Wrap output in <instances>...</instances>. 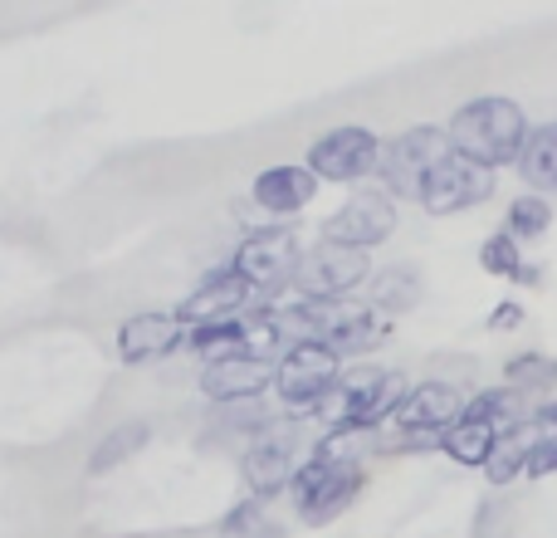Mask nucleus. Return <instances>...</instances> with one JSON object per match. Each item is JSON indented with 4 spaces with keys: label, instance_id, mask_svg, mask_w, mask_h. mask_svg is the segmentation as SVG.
Here are the masks:
<instances>
[{
    "label": "nucleus",
    "instance_id": "1",
    "mask_svg": "<svg viewBox=\"0 0 557 538\" xmlns=\"http://www.w3.org/2000/svg\"><path fill=\"white\" fill-rule=\"evenodd\" d=\"M529 113H523L513 98H470L465 108H455L450 127V152L465 157V162L484 167V172H499V167H519V152L529 143Z\"/></svg>",
    "mask_w": 557,
    "mask_h": 538
},
{
    "label": "nucleus",
    "instance_id": "2",
    "mask_svg": "<svg viewBox=\"0 0 557 538\" xmlns=\"http://www.w3.org/2000/svg\"><path fill=\"white\" fill-rule=\"evenodd\" d=\"M278 323H284V333L294 328L308 343L333 347L337 357L367 353V347H376L386 338V328H392L372 304H357V298H298L294 308L278 314Z\"/></svg>",
    "mask_w": 557,
    "mask_h": 538
},
{
    "label": "nucleus",
    "instance_id": "3",
    "mask_svg": "<svg viewBox=\"0 0 557 538\" xmlns=\"http://www.w3.org/2000/svg\"><path fill=\"white\" fill-rule=\"evenodd\" d=\"M523 421H533L523 392H513V387H494V392H480L474 402H465V412L455 416V426L441 436V445L450 451V461L484 465L490 451L499 445V436L519 431Z\"/></svg>",
    "mask_w": 557,
    "mask_h": 538
},
{
    "label": "nucleus",
    "instance_id": "4",
    "mask_svg": "<svg viewBox=\"0 0 557 538\" xmlns=\"http://www.w3.org/2000/svg\"><path fill=\"white\" fill-rule=\"evenodd\" d=\"M411 392L401 372H347L337 377V387L313 406V416L327 431H376L386 416L401 406V396Z\"/></svg>",
    "mask_w": 557,
    "mask_h": 538
},
{
    "label": "nucleus",
    "instance_id": "5",
    "mask_svg": "<svg viewBox=\"0 0 557 538\" xmlns=\"http://www.w3.org/2000/svg\"><path fill=\"white\" fill-rule=\"evenodd\" d=\"M450 152V137L445 127H406L392 143H382V162H376V176L386 182V196H406V201H421L425 176L435 172V162Z\"/></svg>",
    "mask_w": 557,
    "mask_h": 538
},
{
    "label": "nucleus",
    "instance_id": "6",
    "mask_svg": "<svg viewBox=\"0 0 557 538\" xmlns=\"http://www.w3.org/2000/svg\"><path fill=\"white\" fill-rule=\"evenodd\" d=\"M337 377H343V357L323 343H308V338H294L274 363V387L288 412H313L337 387Z\"/></svg>",
    "mask_w": 557,
    "mask_h": 538
},
{
    "label": "nucleus",
    "instance_id": "7",
    "mask_svg": "<svg viewBox=\"0 0 557 538\" xmlns=\"http://www.w3.org/2000/svg\"><path fill=\"white\" fill-rule=\"evenodd\" d=\"M376 162H382V137L372 133V127H333V133H323L313 147H308V172H313V182H362V176L376 172Z\"/></svg>",
    "mask_w": 557,
    "mask_h": 538
},
{
    "label": "nucleus",
    "instance_id": "8",
    "mask_svg": "<svg viewBox=\"0 0 557 538\" xmlns=\"http://www.w3.org/2000/svg\"><path fill=\"white\" fill-rule=\"evenodd\" d=\"M372 279V260L362 250H347V245H327L318 241L313 250L298 255V269L288 284L304 298H347L357 284Z\"/></svg>",
    "mask_w": 557,
    "mask_h": 538
},
{
    "label": "nucleus",
    "instance_id": "9",
    "mask_svg": "<svg viewBox=\"0 0 557 538\" xmlns=\"http://www.w3.org/2000/svg\"><path fill=\"white\" fill-rule=\"evenodd\" d=\"M490 196H494V172H484V167L465 162V157H455V152H445L421 186V206L431 216L474 211V206H484Z\"/></svg>",
    "mask_w": 557,
    "mask_h": 538
},
{
    "label": "nucleus",
    "instance_id": "10",
    "mask_svg": "<svg viewBox=\"0 0 557 538\" xmlns=\"http://www.w3.org/2000/svg\"><path fill=\"white\" fill-rule=\"evenodd\" d=\"M396 235V206L386 192H357L347 196V206L337 216H327L323 241L327 245H347V250H372V245L392 241Z\"/></svg>",
    "mask_w": 557,
    "mask_h": 538
},
{
    "label": "nucleus",
    "instance_id": "11",
    "mask_svg": "<svg viewBox=\"0 0 557 538\" xmlns=\"http://www.w3.org/2000/svg\"><path fill=\"white\" fill-rule=\"evenodd\" d=\"M298 235L294 231H255L240 241V250H235L231 269L245 279L250 289H264V294H274L278 284H288L298 269Z\"/></svg>",
    "mask_w": 557,
    "mask_h": 538
},
{
    "label": "nucleus",
    "instance_id": "12",
    "mask_svg": "<svg viewBox=\"0 0 557 538\" xmlns=\"http://www.w3.org/2000/svg\"><path fill=\"white\" fill-rule=\"evenodd\" d=\"M465 412L460 387L450 382H421L401 396V406L392 412L396 431L401 436H445L455 426V416Z\"/></svg>",
    "mask_w": 557,
    "mask_h": 538
},
{
    "label": "nucleus",
    "instance_id": "13",
    "mask_svg": "<svg viewBox=\"0 0 557 538\" xmlns=\"http://www.w3.org/2000/svg\"><path fill=\"white\" fill-rule=\"evenodd\" d=\"M255 289L245 284L235 269H215L201 289L182 298L176 308V323L182 328H206V323H231V318H245V304H250Z\"/></svg>",
    "mask_w": 557,
    "mask_h": 538
},
{
    "label": "nucleus",
    "instance_id": "14",
    "mask_svg": "<svg viewBox=\"0 0 557 538\" xmlns=\"http://www.w3.org/2000/svg\"><path fill=\"white\" fill-rule=\"evenodd\" d=\"M186 343V328L176 323V314H162V308H147V314H127L117 323V357L127 367L157 363V357L176 353Z\"/></svg>",
    "mask_w": 557,
    "mask_h": 538
},
{
    "label": "nucleus",
    "instance_id": "15",
    "mask_svg": "<svg viewBox=\"0 0 557 538\" xmlns=\"http://www.w3.org/2000/svg\"><path fill=\"white\" fill-rule=\"evenodd\" d=\"M270 382L274 363H264V357H221V363H206L201 372V392L211 402H255Z\"/></svg>",
    "mask_w": 557,
    "mask_h": 538
},
{
    "label": "nucleus",
    "instance_id": "16",
    "mask_svg": "<svg viewBox=\"0 0 557 538\" xmlns=\"http://www.w3.org/2000/svg\"><path fill=\"white\" fill-rule=\"evenodd\" d=\"M250 196H255V206H260V211L294 216V211H304V206L318 196V182H313V172H308V167L284 162V167H264V172L255 176Z\"/></svg>",
    "mask_w": 557,
    "mask_h": 538
},
{
    "label": "nucleus",
    "instance_id": "17",
    "mask_svg": "<svg viewBox=\"0 0 557 538\" xmlns=\"http://www.w3.org/2000/svg\"><path fill=\"white\" fill-rule=\"evenodd\" d=\"M294 475H298L294 436H264V441H255L250 455H245V485L255 490V500H270V494L288 490Z\"/></svg>",
    "mask_w": 557,
    "mask_h": 538
},
{
    "label": "nucleus",
    "instance_id": "18",
    "mask_svg": "<svg viewBox=\"0 0 557 538\" xmlns=\"http://www.w3.org/2000/svg\"><path fill=\"white\" fill-rule=\"evenodd\" d=\"M186 343H191L206 363H221V357H250V314L231 318V323L186 328Z\"/></svg>",
    "mask_w": 557,
    "mask_h": 538
},
{
    "label": "nucleus",
    "instance_id": "19",
    "mask_svg": "<svg viewBox=\"0 0 557 538\" xmlns=\"http://www.w3.org/2000/svg\"><path fill=\"white\" fill-rule=\"evenodd\" d=\"M147 441H152V426H147V421L113 426V431H108L103 441L88 451V475H108V470H117V465H127Z\"/></svg>",
    "mask_w": 557,
    "mask_h": 538
},
{
    "label": "nucleus",
    "instance_id": "20",
    "mask_svg": "<svg viewBox=\"0 0 557 538\" xmlns=\"http://www.w3.org/2000/svg\"><path fill=\"white\" fill-rule=\"evenodd\" d=\"M519 172L533 192H557V123H543L529 133L519 152Z\"/></svg>",
    "mask_w": 557,
    "mask_h": 538
},
{
    "label": "nucleus",
    "instance_id": "21",
    "mask_svg": "<svg viewBox=\"0 0 557 538\" xmlns=\"http://www.w3.org/2000/svg\"><path fill=\"white\" fill-rule=\"evenodd\" d=\"M372 308L382 318H392V314H406V308H416V298H421V274L416 269H406V265H396V269H382L376 274L372 269Z\"/></svg>",
    "mask_w": 557,
    "mask_h": 538
},
{
    "label": "nucleus",
    "instance_id": "22",
    "mask_svg": "<svg viewBox=\"0 0 557 538\" xmlns=\"http://www.w3.org/2000/svg\"><path fill=\"white\" fill-rule=\"evenodd\" d=\"M480 265H484V274H499V279H519V284H533L539 279V269L533 265H523V255H519V241L513 235H490V241L480 245Z\"/></svg>",
    "mask_w": 557,
    "mask_h": 538
},
{
    "label": "nucleus",
    "instance_id": "23",
    "mask_svg": "<svg viewBox=\"0 0 557 538\" xmlns=\"http://www.w3.org/2000/svg\"><path fill=\"white\" fill-rule=\"evenodd\" d=\"M548 225H553V206L543 201V196H519V201L509 206L504 235H513V241H539V235H548Z\"/></svg>",
    "mask_w": 557,
    "mask_h": 538
},
{
    "label": "nucleus",
    "instance_id": "24",
    "mask_svg": "<svg viewBox=\"0 0 557 538\" xmlns=\"http://www.w3.org/2000/svg\"><path fill=\"white\" fill-rule=\"evenodd\" d=\"M523 451H529V441H523V426L509 436H499V445L490 451V461H484V475H490V485H509L513 475L523 470Z\"/></svg>",
    "mask_w": 557,
    "mask_h": 538
},
{
    "label": "nucleus",
    "instance_id": "25",
    "mask_svg": "<svg viewBox=\"0 0 557 538\" xmlns=\"http://www.w3.org/2000/svg\"><path fill=\"white\" fill-rule=\"evenodd\" d=\"M509 382H513V392H548V387L557 382V363L553 357H539V353H523V357H509Z\"/></svg>",
    "mask_w": 557,
    "mask_h": 538
},
{
    "label": "nucleus",
    "instance_id": "26",
    "mask_svg": "<svg viewBox=\"0 0 557 538\" xmlns=\"http://www.w3.org/2000/svg\"><path fill=\"white\" fill-rule=\"evenodd\" d=\"M557 470V431H543L529 441V451H523V475H533V480H543V475Z\"/></svg>",
    "mask_w": 557,
    "mask_h": 538
},
{
    "label": "nucleus",
    "instance_id": "27",
    "mask_svg": "<svg viewBox=\"0 0 557 538\" xmlns=\"http://www.w3.org/2000/svg\"><path fill=\"white\" fill-rule=\"evenodd\" d=\"M225 529H231V534H250V538H274L278 524L264 519V504L260 500H250V504H240V510L225 519Z\"/></svg>",
    "mask_w": 557,
    "mask_h": 538
},
{
    "label": "nucleus",
    "instance_id": "28",
    "mask_svg": "<svg viewBox=\"0 0 557 538\" xmlns=\"http://www.w3.org/2000/svg\"><path fill=\"white\" fill-rule=\"evenodd\" d=\"M519 323H523V308L519 304H499V308H494V318H490L494 333H504V328H519Z\"/></svg>",
    "mask_w": 557,
    "mask_h": 538
},
{
    "label": "nucleus",
    "instance_id": "29",
    "mask_svg": "<svg viewBox=\"0 0 557 538\" xmlns=\"http://www.w3.org/2000/svg\"><path fill=\"white\" fill-rule=\"evenodd\" d=\"M533 426H553L557 431V402H543L539 412H533Z\"/></svg>",
    "mask_w": 557,
    "mask_h": 538
}]
</instances>
